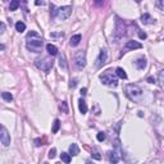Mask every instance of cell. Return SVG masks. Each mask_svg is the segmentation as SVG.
<instances>
[{
    "mask_svg": "<svg viewBox=\"0 0 164 164\" xmlns=\"http://www.w3.org/2000/svg\"><path fill=\"white\" fill-rule=\"evenodd\" d=\"M116 75H117V77L121 78V80H126V78H127V73H126L124 69L121 68V67H118L116 69Z\"/></svg>",
    "mask_w": 164,
    "mask_h": 164,
    "instance_id": "e0dca14e",
    "label": "cell"
},
{
    "mask_svg": "<svg viewBox=\"0 0 164 164\" xmlns=\"http://www.w3.org/2000/svg\"><path fill=\"white\" fill-rule=\"evenodd\" d=\"M158 78H159V82H160V83H164V69H162V71L159 72Z\"/></svg>",
    "mask_w": 164,
    "mask_h": 164,
    "instance_id": "f546056e",
    "label": "cell"
},
{
    "mask_svg": "<svg viewBox=\"0 0 164 164\" xmlns=\"http://www.w3.org/2000/svg\"><path fill=\"white\" fill-rule=\"evenodd\" d=\"M106 60H108V51L105 50V49H102L100 53H99V57L96 58V63H95L96 68L103 67V65L106 63Z\"/></svg>",
    "mask_w": 164,
    "mask_h": 164,
    "instance_id": "ba28073f",
    "label": "cell"
},
{
    "mask_svg": "<svg viewBox=\"0 0 164 164\" xmlns=\"http://www.w3.org/2000/svg\"><path fill=\"white\" fill-rule=\"evenodd\" d=\"M76 86H77V80L76 78L71 80V82H69V87H71V89H75Z\"/></svg>",
    "mask_w": 164,
    "mask_h": 164,
    "instance_id": "d6a6232c",
    "label": "cell"
},
{
    "mask_svg": "<svg viewBox=\"0 0 164 164\" xmlns=\"http://www.w3.org/2000/svg\"><path fill=\"white\" fill-rule=\"evenodd\" d=\"M138 37H140L141 40H145L148 36H146V33H145V32H142V31H138Z\"/></svg>",
    "mask_w": 164,
    "mask_h": 164,
    "instance_id": "836d02e7",
    "label": "cell"
},
{
    "mask_svg": "<svg viewBox=\"0 0 164 164\" xmlns=\"http://www.w3.org/2000/svg\"><path fill=\"white\" fill-rule=\"evenodd\" d=\"M148 82H150V83H155V80L153 78V77H148Z\"/></svg>",
    "mask_w": 164,
    "mask_h": 164,
    "instance_id": "74e56055",
    "label": "cell"
},
{
    "mask_svg": "<svg viewBox=\"0 0 164 164\" xmlns=\"http://www.w3.org/2000/svg\"><path fill=\"white\" fill-rule=\"evenodd\" d=\"M126 24L121 18H116V28H114L113 32V41L114 43H119L121 39H123V36H126Z\"/></svg>",
    "mask_w": 164,
    "mask_h": 164,
    "instance_id": "277c9868",
    "label": "cell"
},
{
    "mask_svg": "<svg viewBox=\"0 0 164 164\" xmlns=\"http://www.w3.org/2000/svg\"><path fill=\"white\" fill-rule=\"evenodd\" d=\"M18 6H19V0H10L9 9L12 10V12H14V10L18 9Z\"/></svg>",
    "mask_w": 164,
    "mask_h": 164,
    "instance_id": "d6986e66",
    "label": "cell"
},
{
    "mask_svg": "<svg viewBox=\"0 0 164 164\" xmlns=\"http://www.w3.org/2000/svg\"><path fill=\"white\" fill-rule=\"evenodd\" d=\"M60 159H62V162H64V163H71V154H68V153H62L60 154Z\"/></svg>",
    "mask_w": 164,
    "mask_h": 164,
    "instance_id": "ffe728a7",
    "label": "cell"
},
{
    "mask_svg": "<svg viewBox=\"0 0 164 164\" xmlns=\"http://www.w3.org/2000/svg\"><path fill=\"white\" fill-rule=\"evenodd\" d=\"M1 97L5 100V102H9V103L13 100V95H12V94H10V92H6V91L1 92Z\"/></svg>",
    "mask_w": 164,
    "mask_h": 164,
    "instance_id": "7402d4cb",
    "label": "cell"
},
{
    "mask_svg": "<svg viewBox=\"0 0 164 164\" xmlns=\"http://www.w3.org/2000/svg\"><path fill=\"white\" fill-rule=\"evenodd\" d=\"M142 45L140 43H137V41H127L126 43V49H131V50H133V49H141Z\"/></svg>",
    "mask_w": 164,
    "mask_h": 164,
    "instance_id": "5bb4252c",
    "label": "cell"
},
{
    "mask_svg": "<svg viewBox=\"0 0 164 164\" xmlns=\"http://www.w3.org/2000/svg\"><path fill=\"white\" fill-rule=\"evenodd\" d=\"M4 31H5V24L4 23H0V33H4Z\"/></svg>",
    "mask_w": 164,
    "mask_h": 164,
    "instance_id": "e575fe53",
    "label": "cell"
},
{
    "mask_svg": "<svg viewBox=\"0 0 164 164\" xmlns=\"http://www.w3.org/2000/svg\"><path fill=\"white\" fill-rule=\"evenodd\" d=\"M100 81L102 83L106 86H110V87H117L118 86V78H117V75L114 76L111 71H106L104 72L103 75H100Z\"/></svg>",
    "mask_w": 164,
    "mask_h": 164,
    "instance_id": "5b68a950",
    "label": "cell"
},
{
    "mask_svg": "<svg viewBox=\"0 0 164 164\" xmlns=\"http://www.w3.org/2000/svg\"><path fill=\"white\" fill-rule=\"evenodd\" d=\"M78 109L81 111V114H86L87 113V104L83 99H80L78 100Z\"/></svg>",
    "mask_w": 164,
    "mask_h": 164,
    "instance_id": "9a60e30c",
    "label": "cell"
},
{
    "mask_svg": "<svg viewBox=\"0 0 164 164\" xmlns=\"http://www.w3.org/2000/svg\"><path fill=\"white\" fill-rule=\"evenodd\" d=\"M63 36H64V33L63 32H53V33H50V37H60L62 39Z\"/></svg>",
    "mask_w": 164,
    "mask_h": 164,
    "instance_id": "1f68e13d",
    "label": "cell"
},
{
    "mask_svg": "<svg viewBox=\"0 0 164 164\" xmlns=\"http://www.w3.org/2000/svg\"><path fill=\"white\" fill-rule=\"evenodd\" d=\"M156 6L160 10H164V0H156Z\"/></svg>",
    "mask_w": 164,
    "mask_h": 164,
    "instance_id": "f1b7e54d",
    "label": "cell"
},
{
    "mask_svg": "<svg viewBox=\"0 0 164 164\" xmlns=\"http://www.w3.org/2000/svg\"><path fill=\"white\" fill-rule=\"evenodd\" d=\"M105 133H104V132H99V133H97V136H96V138H97V141H100V142H103L104 140H105Z\"/></svg>",
    "mask_w": 164,
    "mask_h": 164,
    "instance_id": "484cf974",
    "label": "cell"
},
{
    "mask_svg": "<svg viewBox=\"0 0 164 164\" xmlns=\"http://www.w3.org/2000/svg\"><path fill=\"white\" fill-rule=\"evenodd\" d=\"M69 154L73 155V156H76V155H78V154H80V148H78V145H77V144H72V145H69Z\"/></svg>",
    "mask_w": 164,
    "mask_h": 164,
    "instance_id": "2e32d148",
    "label": "cell"
},
{
    "mask_svg": "<svg viewBox=\"0 0 164 164\" xmlns=\"http://www.w3.org/2000/svg\"><path fill=\"white\" fill-rule=\"evenodd\" d=\"M16 30H17V32H19V33H21V32H23V31L26 30V24L19 21V22H17V23H16Z\"/></svg>",
    "mask_w": 164,
    "mask_h": 164,
    "instance_id": "44dd1931",
    "label": "cell"
},
{
    "mask_svg": "<svg viewBox=\"0 0 164 164\" xmlns=\"http://www.w3.org/2000/svg\"><path fill=\"white\" fill-rule=\"evenodd\" d=\"M135 1H136V3H141V0H135Z\"/></svg>",
    "mask_w": 164,
    "mask_h": 164,
    "instance_id": "f35d334b",
    "label": "cell"
},
{
    "mask_svg": "<svg viewBox=\"0 0 164 164\" xmlns=\"http://www.w3.org/2000/svg\"><path fill=\"white\" fill-rule=\"evenodd\" d=\"M91 156H92L94 159H96V160H100V159H102V155H100V153L97 151L96 149H94V150H92V153H91Z\"/></svg>",
    "mask_w": 164,
    "mask_h": 164,
    "instance_id": "d4e9b609",
    "label": "cell"
},
{
    "mask_svg": "<svg viewBox=\"0 0 164 164\" xmlns=\"http://www.w3.org/2000/svg\"><path fill=\"white\" fill-rule=\"evenodd\" d=\"M50 9H51V17L54 18H58V19H68L69 16L72 14V6L71 5H65V6H60V8H55V6L51 4L50 5Z\"/></svg>",
    "mask_w": 164,
    "mask_h": 164,
    "instance_id": "7a4b0ae2",
    "label": "cell"
},
{
    "mask_svg": "<svg viewBox=\"0 0 164 164\" xmlns=\"http://www.w3.org/2000/svg\"><path fill=\"white\" fill-rule=\"evenodd\" d=\"M81 35L80 33H77V35H73V36L71 37V39H69V45H71V46H77V45L81 43Z\"/></svg>",
    "mask_w": 164,
    "mask_h": 164,
    "instance_id": "4fadbf2b",
    "label": "cell"
},
{
    "mask_svg": "<svg viewBox=\"0 0 164 164\" xmlns=\"http://www.w3.org/2000/svg\"><path fill=\"white\" fill-rule=\"evenodd\" d=\"M35 64H36V67L41 69L43 72L48 73L51 68H53L54 62H53V59H50V58H39L35 60Z\"/></svg>",
    "mask_w": 164,
    "mask_h": 164,
    "instance_id": "8992f818",
    "label": "cell"
},
{
    "mask_svg": "<svg viewBox=\"0 0 164 164\" xmlns=\"http://www.w3.org/2000/svg\"><path fill=\"white\" fill-rule=\"evenodd\" d=\"M86 94H87V89H86V87H83V89L81 90V95H82V96H85Z\"/></svg>",
    "mask_w": 164,
    "mask_h": 164,
    "instance_id": "8d00e7d4",
    "label": "cell"
},
{
    "mask_svg": "<svg viewBox=\"0 0 164 164\" xmlns=\"http://www.w3.org/2000/svg\"><path fill=\"white\" fill-rule=\"evenodd\" d=\"M146 65H148V62H146L145 58H138L137 60L135 62V67L138 69V71H144L146 68Z\"/></svg>",
    "mask_w": 164,
    "mask_h": 164,
    "instance_id": "30bf717a",
    "label": "cell"
},
{
    "mask_svg": "<svg viewBox=\"0 0 164 164\" xmlns=\"http://www.w3.org/2000/svg\"><path fill=\"white\" fill-rule=\"evenodd\" d=\"M41 145V140L40 138H36V140H35V146H40Z\"/></svg>",
    "mask_w": 164,
    "mask_h": 164,
    "instance_id": "d590c367",
    "label": "cell"
},
{
    "mask_svg": "<svg viewBox=\"0 0 164 164\" xmlns=\"http://www.w3.org/2000/svg\"><path fill=\"white\" fill-rule=\"evenodd\" d=\"M0 141H1V144L4 146L10 145V135L8 133V131H6L4 126H1V128H0Z\"/></svg>",
    "mask_w": 164,
    "mask_h": 164,
    "instance_id": "9c48e42d",
    "label": "cell"
},
{
    "mask_svg": "<svg viewBox=\"0 0 164 164\" xmlns=\"http://www.w3.org/2000/svg\"><path fill=\"white\" fill-rule=\"evenodd\" d=\"M43 45H44V41L37 32L31 31V32L27 33L26 46L30 51H32V53H40L41 49H43Z\"/></svg>",
    "mask_w": 164,
    "mask_h": 164,
    "instance_id": "6da1fadb",
    "label": "cell"
},
{
    "mask_svg": "<svg viewBox=\"0 0 164 164\" xmlns=\"http://www.w3.org/2000/svg\"><path fill=\"white\" fill-rule=\"evenodd\" d=\"M140 21H141L142 24H153V23L155 22V19L153 18V17L150 16L149 13H145V14H142L141 18H140Z\"/></svg>",
    "mask_w": 164,
    "mask_h": 164,
    "instance_id": "8fae6325",
    "label": "cell"
},
{
    "mask_svg": "<svg viewBox=\"0 0 164 164\" xmlns=\"http://www.w3.org/2000/svg\"><path fill=\"white\" fill-rule=\"evenodd\" d=\"M75 65L78 71H82L83 68L86 67V53L83 50H78L77 53L75 54Z\"/></svg>",
    "mask_w": 164,
    "mask_h": 164,
    "instance_id": "52a82bcc",
    "label": "cell"
},
{
    "mask_svg": "<svg viewBox=\"0 0 164 164\" xmlns=\"http://www.w3.org/2000/svg\"><path fill=\"white\" fill-rule=\"evenodd\" d=\"M126 95L128 96V99L133 100V102H138L142 97V89L136 83H128L124 87Z\"/></svg>",
    "mask_w": 164,
    "mask_h": 164,
    "instance_id": "3957f363",
    "label": "cell"
},
{
    "mask_svg": "<svg viewBox=\"0 0 164 164\" xmlns=\"http://www.w3.org/2000/svg\"><path fill=\"white\" fill-rule=\"evenodd\" d=\"M46 50H48V53L50 54V55H57L58 54V48L55 46V45H51V44H48L46 45Z\"/></svg>",
    "mask_w": 164,
    "mask_h": 164,
    "instance_id": "ac0fdd59",
    "label": "cell"
},
{
    "mask_svg": "<svg viewBox=\"0 0 164 164\" xmlns=\"http://www.w3.org/2000/svg\"><path fill=\"white\" fill-rule=\"evenodd\" d=\"M59 127H60V121H59V119H55L54 123H53V128H51V132H53V133H57V132L59 131Z\"/></svg>",
    "mask_w": 164,
    "mask_h": 164,
    "instance_id": "603a6c76",
    "label": "cell"
},
{
    "mask_svg": "<svg viewBox=\"0 0 164 164\" xmlns=\"http://www.w3.org/2000/svg\"><path fill=\"white\" fill-rule=\"evenodd\" d=\"M119 155H121V154H117V153L113 150V151H109V153H108V159H109L110 163L116 164V163L119 162V159H121Z\"/></svg>",
    "mask_w": 164,
    "mask_h": 164,
    "instance_id": "7c38bea8",
    "label": "cell"
},
{
    "mask_svg": "<svg viewBox=\"0 0 164 164\" xmlns=\"http://www.w3.org/2000/svg\"><path fill=\"white\" fill-rule=\"evenodd\" d=\"M55 155H57V149H55V148L50 149V151H49V158H50V159H54Z\"/></svg>",
    "mask_w": 164,
    "mask_h": 164,
    "instance_id": "4316f807",
    "label": "cell"
},
{
    "mask_svg": "<svg viewBox=\"0 0 164 164\" xmlns=\"http://www.w3.org/2000/svg\"><path fill=\"white\" fill-rule=\"evenodd\" d=\"M59 65H60L62 69H67V63H65V58L64 55H60V58H59Z\"/></svg>",
    "mask_w": 164,
    "mask_h": 164,
    "instance_id": "cb8c5ba5",
    "label": "cell"
},
{
    "mask_svg": "<svg viewBox=\"0 0 164 164\" xmlns=\"http://www.w3.org/2000/svg\"><path fill=\"white\" fill-rule=\"evenodd\" d=\"M104 0H95V1H94V5L95 6H97V8H100V6H103L104 5Z\"/></svg>",
    "mask_w": 164,
    "mask_h": 164,
    "instance_id": "4dcf8cb0",
    "label": "cell"
},
{
    "mask_svg": "<svg viewBox=\"0 0 164 164\" xmlns=\"http://www.w3.org/2000/svg\"><path fill=\"white\" fill-rule=\"evenodd\" d=\"M60 109L64 111V113H68V105H67V103H65V102H62V104H60Z\"/></svg>",
    "mask_w": 164,
    "mask_h": 164,
    "instance_id": "83f0119b",
    "label": "cell"
}]
</instances>
